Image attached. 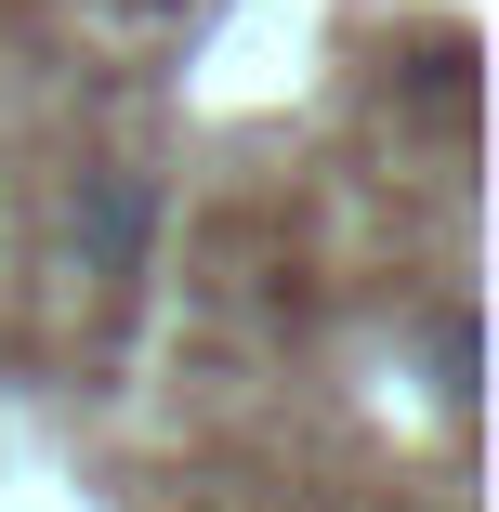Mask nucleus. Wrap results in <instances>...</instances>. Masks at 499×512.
<instances>
[{
	"label": "nucleus",
	"mask_w": 499,
	"mask_h": 512,
	"mask_svg": "<svg viewBox=\"0 0 499 512\" xmlns=\"http://www.w3.org/2000/svg\"><path fill=\"white\" fill-rule=\"evenodd\" d=\"M145 184L132 171H79V197H66V263L92 276V289H132L145 276Z\"/></svg>",
	"instance_id": "nucleus-1"
},
{
	"label": "nucleus",
	"mask_w": 499,
	"mask_h": 512,
	"mask_svg": "<svg viewBox=\"0 0 499 512\" xmlns=\"http://www.w3.org/2000/svg\"><path fill=\"white\" fill-rule=\"evenodd\" d=\"M434 381H447V407L473 394V316H447V329H434Z\"/></svg>",
	"instance_id": "nucleus-2"
}]
</instances>
